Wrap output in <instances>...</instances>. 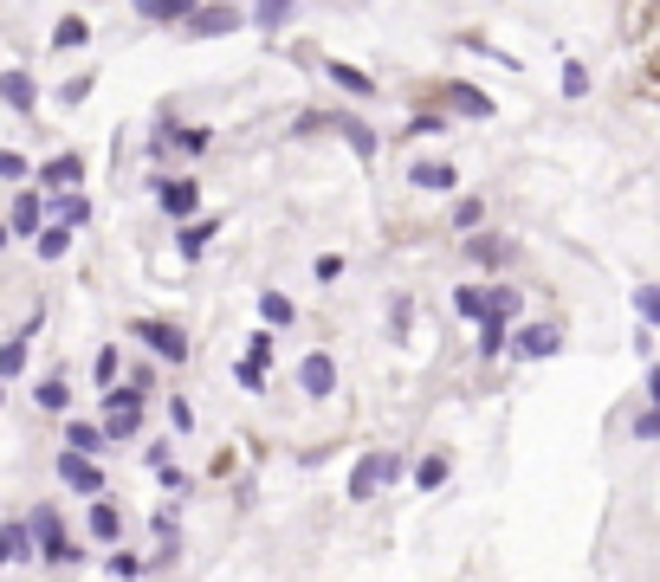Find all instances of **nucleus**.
Segmentation results:
<instances>
[{"instance_id": "obj_1", "label": "nucleus", "mask_w": 660, "mask_h": 582, "mask_svg": "<svg viewBox=\"0 0 660 582\" xmlns=\"http://www.w3.org/2000/svg\"><path fill=\"white\" fill-rule=\"evenodd\" d=\"M33 557V537L20 531V524H7V531H0V563H26Z\"/></svg>"}, {"instance_id": "obj_2", "label": "nucleus", "mask_w": 660, "mask_h": 582, "mask_svg": "<svg viewBox=\"0 0 660 582\" xmlns=\"http://www.w3.org/2000/svg\"><path fill=\"white\" fill-rule=\"evenodd\" d=\"M0 97H7V104H33V85H26V72H7V78H0Z\"/></svg>"}, {"instance_id": "obj_3", "label": "nucleus", "mask_w": 660, "mask_h": 582, "mask_svg": "<svg viewBox=\"0 0 660 582\" xmlns=\"http://www.w3.org/2000/svg\"><path fill=\"white\" fill-rule=\"evenodd\" d=\"M20 363H26V343H20V337H13V343H7V350H0V376H13V369H20Z\"/></svg>"}, {"instance_id": "obj_4", "label": "nucleus", "mask_w": 660, "mask_h": 582, "mask_svg": "<svg viewBox=\"0 0 660 582\" xmlns=\"http://www.w3.org/2000/svg\"><path fill=\"white\" fill-rule=\"evenodd\" d=\"M59 473H65V479H72V485H85V492H91V485H98V473H91V466H78V460H65V466H59Z\"/></svg>"}, {"instance_id": "obj_5", "label": "nucleus", "mask_w": 660, "mask_h": 582, "mask_svg": "<svg viewBox=\"0 0 660 582\" xmlns=\"http://www.w3.org/2000/svg\"><path fill=\"white\" fill-rule=\"evenodd\" d=\"M13 227L33 233V227H39V207H33V201H20V207H13Z\"/></svg>"}]
</instances>
